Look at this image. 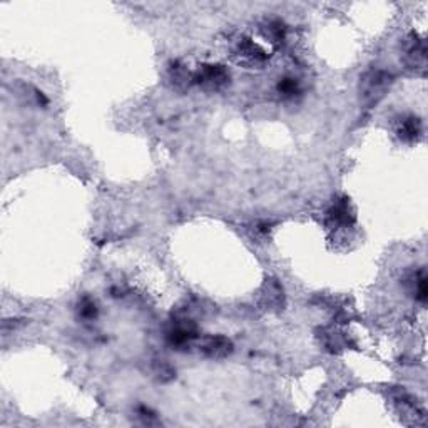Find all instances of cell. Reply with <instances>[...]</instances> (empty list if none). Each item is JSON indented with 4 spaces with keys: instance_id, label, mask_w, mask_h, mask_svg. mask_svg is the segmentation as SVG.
<instances>
[{
    "instance_id": "1",
    "label": "cell",
    "mask_w": 428,
    "mask_h": 428,
    "mask_svg": "<svg viewBox=\"0 0 428 428\" xmlns=\"http://www.w3.org/2000/svg\"><path fill=\"white\" fill-rule=\"evenodd\" d=\"M166 343L172 350H186L198 340L199 331L193 320L184 316H177L170 323L166 330Z\"/></svg>"
},
{
    "instance_id": "2",
    "label": "cell",
    "mask_w": 428,
    "mask_h": 428,
    "mask_svg": "<svg viewBox=\"0 0 428 428\" xmlns=\"http://www.w3.org/2000/svg\"><path fill=\"white\" fill-rule=\"evenodd\" d=\"M391 82H393V77L386 71H370L368 74L363 76L362 82H359V95H362V101L365 104L378 102L384 97L386 90L390 89Z\"/></svg>"
},
{
    "instance_id": "3",
    "label": "cell",
    "mask_w": 428,
    "mask_h": 428,
    "mask_svg": "<svg viewBox=\"0 0 428 428\" xmlns=\"http://www.w3.org/2000/svg\"><path fill=\"white\" fill-rule=\"evenodd\" d=\"M194 84L208 90V93H216V90L225 89L231 81L230 71L221 64H203L199 69L194 72Z\"/></svg>"
},
{
    "instance_id": "4",
    "label": "cell",
    "mask_w": 428,
    "mask_h": 428,
    "mask_svg": "<svg viewBox=\"0 0 428 428\" xmlns=\"http://www.w3.org/2000/svg\"><path fill=\"white\" fill-rule=\"evenodd\" d=\"M236 62L244 66L246 69H263L270 61V56L261 45L251 39L239 40L234 51Z\"/></svg>"
},
{
    "instance_id": "5",
    "label": "cell",
    "mask_w": 428,
    "mask_h": 428,
    "mask_svg": "<svg viewBox=\"0 0 428 428\" xmlns=\"http://www.w3.org/2000/svg\"><path fill=\"white\" fill-rule=\"evenodd\" d=\"M259 304L266 311H280L285 307V290L275 278L265 281L259 290Z\"/></svg>"
},
{
    "instance_id": "6",
    "label": "cell",
    "mask_w": 428,
    "mask_h": 428,
    "mask_svg": "<svg viewBox=\"0 0 428 428\" xmlns=\"http://www.w3.org/2000/svg\"><path fill=\"white\" fill-rule=\"evenodd\" d=\"M199 352L211 359H225L234 352V345L227 336L213 335L201 340Z\"/></svg>"
},
{
    "instance_id": "7",
    "label": "cell",
    "mask_w": 428,
    "mask_h": 428,
    "mask_svg": "<svg viewBox=\"0 0 428 428\" xmlns=\"http://www.w3.org/2000/svg\"><path fill=\"white\" fill-rule=\"evenodd\" d=\"M166 82L172 90L184 93V90L191 88V84H194V76L191 74L183 62L171 61L166 69Z\"/></svg>"
},
{
    "instance_id": "8",
    "label": "cell",
    "mask_w": 428,
    "mask_h": 428,
    "mask_svg": "<svg viewBox=\"0 0 428 428\" xmlns=\"http://www.w3.org/2000/svg\"><path fill=\"white\" fill-rule=\"evenodd\" d=\"M326 221L331 227H345L352 226L355 222V213L350 204L348 198H340L331 204L326 213Z\"/></svg>"
},
{
    "instance_id": "9",
    "label": "cell",
    "mask_w": 428,
    "mask_h": 428,
    "mask_svg": "<svg viewBox=\"0 0 428 428\" xmlns=\"http://www.w3.org/2000/svg\"><path fill=\"white\" fill-rule=\"evenodd\" d=\"M405 62L412 69H425L427 66V47L425 40L418 37L417 34H412L408 39L407 47H405Z\"/></svg>"
},
{
    "instance_id": "10",
    "label": "cell",
    "mask_w": 428,
    "mask_h": 428,
    "mask_svg": "<svg viewBox=\"0 0 428 428\" xmlns=\"http://www.w3.org/2000/svg\"><path fill=\"white\" fill-rule=\"evenodd\" d=\"M405 283H407V288L410 291V295L413 296V298L417 299V302L425 303L427 302V273L425 270H418L415 273H412V275H408L407 280H405Z\"/></svg>"
},
{
    "instance_id": "11",
    "label": "cell",
    "mask_w": 428,
    "mask_h": 428,
    "mask_svg": "<svg viewBox=\"0 0 428 428\" xmlns=\"http://www.w3.org/2000/svg\"><path fill=\"white\" fill-rule=\"evenodd\" d=\"M422 134V121L415 116H408L400 122L398 127V138L405 143H413L420 138Z\"/></svg>"
},
{
    "instance_id": "12",
    "label": "cell",
    "mask_w": 428,
    "mask_h": 428,
    "mask_svg": "<svg viewBox=\"0 0 428 428\" xmlns=\"http://www.w3.org/2000/svg\"><path fill=\"white\" fill-rule=\"evenodd\" d=\"M76 313H77V318H79V320L93 321L99 315L97 303H95V299L90 298V296H82V298H79V302H77V304H76Z\"/></svg>"
},
{
    "instance_id": "13",
    "label": "cell",
    "mask_w": 428,
    "mask_h": 428,
    "mask_svg": "<svg viewBox=\"0 0 428 428\" xmlns=\"http://www.w3.org/2000/svg\"><path fill=\"white\" fill-rule=\"evenodd\" d=\"M263 35L270 40L273 45H281L286 40V27L280 20H270L263 27Z\"/></svg>"
},
{
    "instance_id": "14",
    "label": "cell",
    "mask_w": 428,
    "mask_h": 428,
    "mask_svg": "<svg viewBox=\"0 0 428 428\" xmlns=\"http://www.w3.org/2000/svg\"><path fill=\"white\" fill-rule=\"evenodd\" d=\"M276 90L283 99H295L299 94V82L295 77H283L278 82Z\"/></svg>"
},
{
    "instance_id": "15",
    "label": "cell",
    "mask_w": 428,
    "mask_h": 428,
    "mask_svg": "<svg viewBox=\"0 0 428 428\" xmlns=\"http://www.w3.org/2000/svg\"><path fill=\"white\" fill-rule=\"evenodd\" d=\"M153 373L159 381H170L176 376L174 368H172L166 359H156L153 365Z\"/></svg>"
},
{
    "instance_id": "16",
    "label": "cell",
    "mask_w": 428,
    "mask_h": 428,
    "mask_svg": "<svg viewBox=\"0 0 428 428\" xmlns=\"http://www.w3.org/2000/svg\"><path fill=\"white\" fill-rule=\"evenodd\" d=\"M320 338L323 341V345H325L326 348H330L331 352L340 350L345 345L343 336H341L338 331H335V330H323Z\"/></svg>"
},
{
    "instance_id": "17",
    "label": "cell",
    "mask_w": 428,
    "mask_h": 428,
    "mask_svg": "<svg viewBox=\"0 0 428 428\" xmlns=\"http://www.w3.org/2000/svg\"><path fill=\"white\" fill-rule=\"evenodd\" d=\"M138 417L143 420L145 425H153V423H157V418L154 415V412L148 407H139L138 408Z\"/></svg>"
}]
</instances>
